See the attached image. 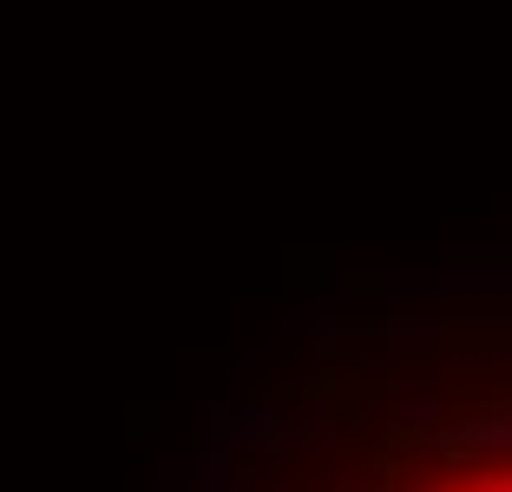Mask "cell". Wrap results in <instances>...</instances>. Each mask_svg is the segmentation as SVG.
Listing matches in <instances>:
<instances>
[{"label":"cell","mask_w":512,"mask_h":492,"mask_svg":"<svg viewBox=\"0 0 512 492\" xmlns=\"http://www.w3.org/2000/svg\"><path fill=\"white\" fill-rule=\"evenodd\" d=\"M434 492H512V466H493V473H473V486H434Z\"/></svg>","instance_id":"6da1fadb"}]
</instances>
